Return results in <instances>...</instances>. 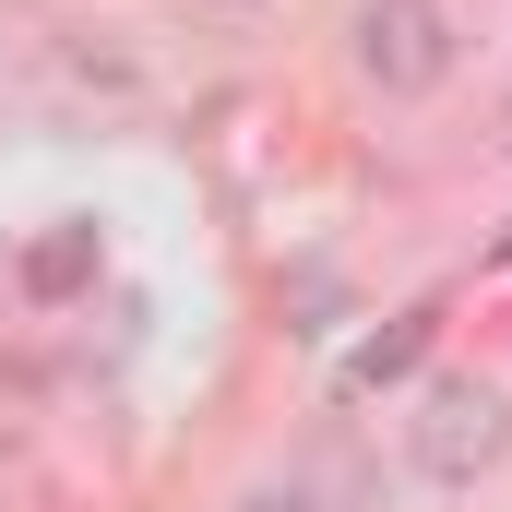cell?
<instances>
[{"label": "cell", "mask_w": 512, "mask_h": 512, "mask_svg": "<svg viewBox=\"0 0 512 512\" xmlns=\"http://www.w3.org/2000/svg\"><path fill=\"white\" fill-rule=\"evenodd\" d=\"M405 465H417L429 489H477V477H501V465H512V405H501L489 382H465V370L417 382V417H405Z\"/></svg>", "instance_id": "obj_1"}, {"label": "cell", "mask_w": 512, "mask_h": 512, "mask_svg": "<svg viewBox=\"0 0 512 512\" xmlns=\"http://www.w3.org/2000/svg\"><path fill=\"white\" fill-rule=\"evenodd\" d=\"M239 512H310V501H298V489H251Z\"/></svg>", "instance_id": "obj_5"}, {"label": "cell", "mask_w": 512, "mask_h": 512, "mask_svg": "<svg viewBox=\"0 0 512 512\" xmlns=\"http://www.w3.org/2000/svg\"><path fill=\"white\" fill-rule=\"evenodd\" d=\"M429 334H441V310H393L382 334H370V346H358V358L334 370V393H346V405H370V393L417 382V358H429Z\"/></svg>", "instance_id": "obj_3"}, {"label": "cell", "mask_w": 512, "mask_h": 512, "mask_svg": "<svg viewBox=\"0 0 512 512\" xmlns=\"http://www.w3.org/2000/svg\"><path fill=\"white\" fill-rule=\"evenodd\" d=\"M358 72L382 84L393 108H417V96H441L453 84V60H465V36H453V12L441 0H358Z\"/></svg>", "instance_id": "obj_2"}, {"label": "cell", "mask_w": 512, "mask_h": 512, "mask_svg": "<svg viewBox=\"0 0 512 512\" xmlns=\"http://www.w3.org/2000/svg\"><path fill=\"white\" fill-rule=\"evenodd\" d=\"M84 286H96V227L72 215V227H48L24 251V298H84Z\"/></svg>", "instance_id": "obj_4"}]
</instances>
